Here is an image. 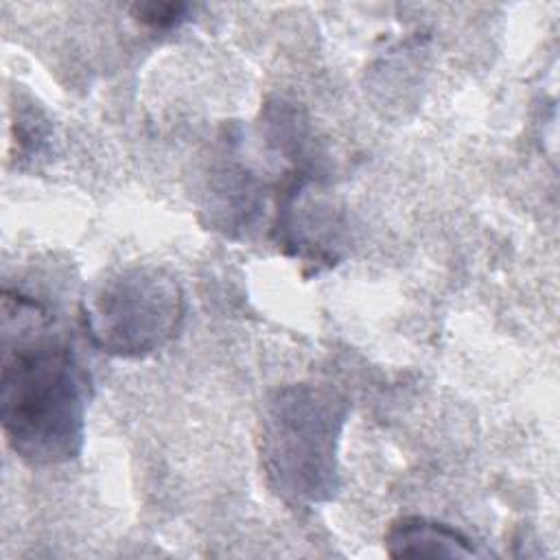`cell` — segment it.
<instances>
[{"mask_svg":"<svg viewBox=\"0 0 560 560\" xmlns=\"http://www.w3.org/2000/svg\"><path fill=\"white\" fill-rule=\"evenodd\" d=\"M133 18L151 28H173L182 24L190 11L184 2H138L131 7Z\"/></svg>","mask_w":560,"mask_h":560,"instance_id":"5","label":"cell"},{"mask_svg":"<svg viewBox=\"0 0 560 560\" xmlns=\"http://www.w3.org/2000/svg\"><path fill=\"white\" fill-rule=\"evenodd\" d=\"M2 317L18 330L4 332L0 374V422L7 444L31 466L74 459L85 440L88 376L72 346L55 332L50 311L20 291L2 293Z\"/></svg>","mask_w":560,"mask_h":560,"instance_id":"1","label":"cell"},{"mask_svg":"<svg viewBox=\"0 0 560 560\" xmlns=\"http://www.w3.org/2000/svg\"><path fill=\"white\" fill-rule=\"evenodd\" d=\"M392 558H472L481 556L472 540L459 529L424 516H402L385 534Z\"/></svg>","mask_w":560,"mask_h":560,"instance_id":"4","label":"cell"},{"mask_svg":"<svg viewBox=\"0 0 560 560\" xmlns=\"http://www.w3.org/2000/svg\"><path fill=\"white\" fill-rule=\"evenodd\" d=\"M346 416V400L315 385L282 387L267 402L260 459L269 486L287 503L308 508L335 497L337 444Z\"/></svg>","mask_w":560,"mask_h":560,"instance_id":"2","label":"cell"},{"mask_svg":"<svg viewBox=\"0 0 560 560\" xmlns=\"http://www.w3.org/2000/svg\"><path fill=\"white\" fill-rule=\"evenodd\" d=\"M186 315L179 282L153 265L116 269L96 280L81 302L90 341L114 357H147L177 337Z\"/></svg>","mask_w":560,"mask_h":560,"instance_id":"3","label":"cell"}]
</instances>
